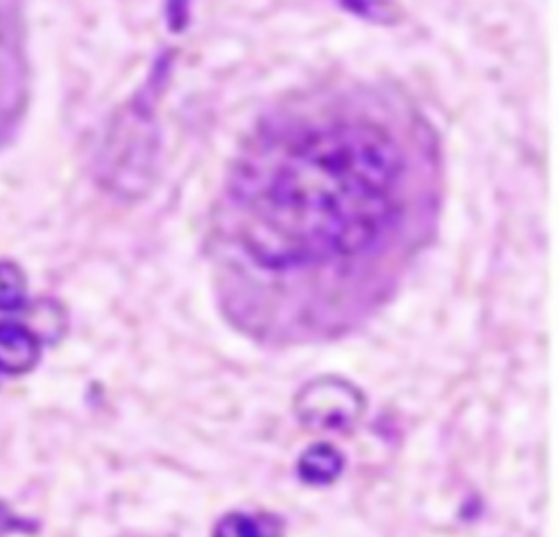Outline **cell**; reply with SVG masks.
I'll return each mask as SVG.
<instances>
[{
    "instance_id": "3",
    "label": "cell",
    "mask_w": 559,
    "mask_h": 537,
    "mask_svg": "<svg viewBox=\"0 0 559 537\" xmlns=\"http://www.w3.org/2000/svg\"><path fill=\"white\" fill-rule=\"evenodd\" d=\"M39 356L37 338L22 325H0V369L22 373L35 365Z\"/></svg>"
},
{
    "instance_id": "6",
    "label": "cell",
    "mask_w": 559,
    "mask_h": 537,
    "mask_svg": "<svg viewBox=\"0 0 559 537\" xmlns=\"http://www.w3.org/2000/svg\"><path fill=\"white\" fill-rule=\"evenodd\" d=\"M24 299V275L15 264H0V308L13 310Z\"/></svg>"
},
{
    "instance_id": "5",
    "label": "cell",
    "mask_w": 559,
    "mask_h": 537,
    "mask_svg": "<svg viewBox=\"0 0 559 537\" xmlns=\"http://www.w3.org/2000/svg\"><path fill=\"white\" fill-rule=\"evenodd\" d=\"M212 537H280V526L273 517L236 511L216 524Z\"/></svg>"
},
{
    "instance_id": "2",
    "label": "cell",
    "mask_w": 559,
    "mask_h": 537,
    "mask_svg": "<svg viewBox=\"0 0 559 537\" xmlns=\"http://www.w3.org/2000/svg\"><path fill=\"white\" fill-rule=\"evenodd\" d=\"M299 415L306 423L317 428H338L352 423L360 408V395L345 382L323 380L310 384L299 395Z\"/></svg>"
},
{
    "instance_id": "4",
    "label": "cell",
    "mask_w": 559,
    "mask_h": 537,
    "mask_svg": "<svg viewBox=\"0 0 559 537\" xmlns=\"http://www.w3.org/2000/svg\"><path fill=\"white\" fill-rule=\"evenodd\" d=\"M341 469H343V456L336 452V448L328 443H317L308 448L297 463V472L301 480L310 485H328L341 474Z\"/></svg>"
},
{
    "instance_id": "1",
    "label": "cell",
    "mask_w": 559,
    "mask_h": 537,
    "mask_svg": "<svg viewBox=\"0 0 559 537\" xmlns=\"http://www.w3.org/2000/svg\"><path fill=\"white\" fill-rule=\"evenodd\" d=\"M402 181L391 133L332 116L264 131L229 183L234 234L251 262L295 271L352 258L389 225Z\"/></svg>"
}]
</instances>
